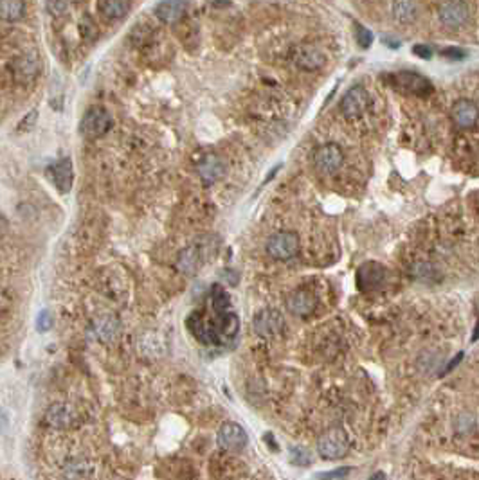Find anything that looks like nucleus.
<instances>
[{
	"label": "nucleus",
	"mask_w": 479,
	"mask_h": 480,
	"mask_svg": "<svg viewBox=\"0 0 479 480\" xmlns=\"http://www.w3.org/2000/svg\"><path fill=\"white\" fill-rule=\"evenodd\" d=\"M436 17L444 29L457 31L471 22L472 8L469 0H442L436 9Z\"/></svg>",
	"instance_id": "1"
},
{
	"label": "nucleus",
	"mask_w": 479,
	"mask_h": 480,
	"mask_svg": "<svg viewBox=\"0 0 479 480\" xmlns=\"http://www.w3.org/2000/svg\"><path fill=\"white\" fill-rule=\"evenodd\" d=\"M350 439L342 428H332L317 439V452L326 461H337L348 454Z\"/></svg>",
	"instance_id": "2"
},
{
	"label": "nucleus",
	"mask_w": 479,
	"mask_h": 480,
	"mask_svg": "<svg viewBox=\"0 0 479 480\" xmlns=\"http://www.w3.org/2000/svg\"><path fill=\"white\" fill-rule=\"evenodd\" d=\"M299 252V236L290 230L272 234L267 241V254L272 259L289 261L298 256Z\"/></svg>",
	"instance_id": "3"
},
{
	"label": "nucleus",
	"mask_w": 479,
	"mask_h": 480,
	"mask_svg": "<svg viewBox=\"0 0 479 480\" xmlns=\"http://www.w3.org/2000/svg\"><path fill=\"white\" fill-rule=\"evenodd\" d=\"M342 162H344V153L333 142H326V144L319 146L312 153L314 169L317 173H321V175H333V173H337L341 169Z\"/></svg>",
	"instance_id": "4"
},
{
	"label": "nucleus",
	"mask_w": 479,
	"mask_h": 480,
	"mask_svg": "<svg viewBox=\"0 0 479 480\" xmlns=\"http://www.w3.org/2000/svg\"><path fill=\"white\" fill-rule=\"evenodd\" d=\"M110 114L101 106H92V108L85 112L83 119L80 123V132L87 139H99L110 130Z\"/></svg>",
	"instance_id": "5"
},
{
	"label": "nucleus",
	"mask_w": 479,
	"mask_h": 480,
	"mask_svg": "<svg viewBox=\"0 0 479 480\" xmlns=\"http://www.w3.org/2000/svg\"><path fill=\"white\" fill-rule=\"evenodd\" d=\"M253 329L262 338H274L285 329V318L278 309L267 308L254 315Z\"/></svg>",
	"instance_id": "6"
},
{
	"label": "nucleus",
	"mask_w": 479,
	"mask_h": 480,
	"mask_svg": "<svg viewBox=\"0 0 479 480\" xmlns=\"http://www.w3.org/2000/svg\"><path fill=\"white\" fill-rule=\"evenodd\" d=\"M42 69L40 58L35 51H27V53L20 54L11 63V71H13V78L22 85H29L38 78Z\"/></svg>",
	"instance_id": "7"
},
{
	"label": "nucleus",
	"mask_w": 479,
	"mask_h": 480,
	"mask_svg": "<svg viewBox=\"0 0 479 480\" xmlns=\"http://www.w3.org/2000/svg\"><path fill=\"white\" fill-rule=\"evenodd\" d=\"M391 81L395 85L396 88L404 90L407 94H413V96L418 97H427L429 94L435 92V87L430 83L427 78L423 76L417 74V72H409V71H400L396 74L391 76Z\"/></svg>",
	"instance_id": "8"
},
{
	"label": "nucleus",
	"mask_w": 479,
	"mask_h": 480,
	"mask_svg": "<svg viewBox=\"0 0 479 480\" xmlns=\"http://www.w3.org/2000/svg\"><path fill=\"white\" fill-rule=\"evenodd\" d=\"M369 105V96L368 90L360 85L357 87H351L341 99V105H339V110L341 114L346 117V119H359L360 115L366 112Z\"/></svg>",
	"instance_id": "9"
},
{
	"label": "nucleus",
	"mask_w": 479,
	"mask_h": 480,
	"mask_svg": "<svg viewBox=\"0 0 479 480\" xmlns=\"http://www.w3.org/2000/svg\"><path fill=\"white\" fill-rule=\"evenodd\" d=\"M451 121L460 130L476 128L479 123V106L472 99H457L451 106Z\"/></svg>",
	"instance_id": "10"
},
{
	"label": "nucleus",
	"mask_w": 479,
	"mask_h": 480,
	"mask_svg": "<svg viewBox=\"0 0 479 480\" xmlns=\"http://www.w3.org/2000/svg\"><path fill=\"white\" fill-rule=\"evenodd\" d=\"M386 279V270L378 263H364L359 270H357V288L364 293H371V291L378 290L384 284Z\"/></svg>",
	"instance_id": "11"
},
{
	"label": "nucleus",
	"mask_w": 479,
	"mask_h": 480,
	"mask_svg": "<svg viewBox=\"0 0 479 480\" xmlns=\"http://www.w3.org/2000/svg\"><path fill=\"white\" fill-rule=\"evenodd\" d=\"M249 436L238 423L227 421L218 430V445L226 452H242L247 446Z\"/></svg>",
	"instance_id": "12"
},
{
	"label": "nucleus",
	"mask_w": 479,
	"mask_h": 480,
	"mask_svg": "<svg viewBox=\"0 0 479 480\" xmlns=\"http://www.w3.org/2000/svg\"><path fill=\"white\" fill-rule=\"evenodd\" d=\"M196 173H199V178L202 180V184L213 185L226 173V164H224V160L218 155L208 153L204 159L200 160L199 166H196Z\"/></svg>",
	"instance_id": "13"
},
{
	"label": "nucleus",
	"mask_w": 479,
	"mask_h": 480,
	"mask_svg": "<svg viewBox=\"0 0 479 480\" xmlns=\"http://www.w3.org/2000/svg\"><path fill=\"white\" fill-rule=\"evenodd\" d=\"M187 4L184 0H162L156 6V15L160 22L165 24H177L182 18L186 17Z\"/></svg>",
	"instance_id": "14"
},
{
	"label": "nucleus",
	"mask_w": 479,
	"mask_h": 480,
	"mask_svg": "<svg viewBox=\"0 0 479 480\" xmlns=\"http://www.w3.org/2000/svg\"><path fill=\"white\" fill-rule=\"evenodd\" d=\"M294 60H296V65H298L301 71L308 72L319 71V69L324 67V63H326V56L321 53L319 49L310 47V45H308V47H299L296 56H294Z\"/></svg>",
	"instance_id": "15"
},
{
	"label": "nucleus",
	"mask_w": 479,
	"mask_h": 480,
	"mask_svg": "<svg viewBox=\"0 0 479 480\" xmlns=\"http://www.w3.org/2000/svg\"><path fill=\"white\" fill-rule=\"evenodd\" d=\"M287 308L296 317H308L317 308V299L312 293H308V291H294L292 295L287 299Z\"/></svg>",
	"instance_id": "16"
},
{
	"label": "nucleus",
	"mask_w": 479,
	"mask_h": 480,
	"mask_svg": "<svg viewBox=\"0 0 479 480\" xmlns=\"http://www.w3.org/2000/svg\"><path fill=\"white\" fill-rule=\"evenodd\" d=\"M53 180L60 193L67 194L72 189V184H74V166H72L71 159H67L65 157V159L54 164Z\"/></svg>",
	"instance_id": "17"
},
{
	"label": "nucleus",
	"mask_w": 479,
	"mask_h": 480,
	"mask_svg": "<svg viewBox=\"0 0 479 480\" xmlns=\"http://www.w3.org/2000/svg\"><path fill=\"white\" fill-rule=\"evenodd\" d=\"M186 327L191 335L195 336L199 342L204 345H213V336H211V329L209 324L204 320V315L200 311H193L190 317L186 318Z\"/></svg>",
	"instance_id": "18"
},
{
	"label": "nucleus",
	"mask_w": 479,
	"mask_h": 480,
	"mask_svg": "<svg viewBox=\"0 0 479 480\" xmlns=\"http://www.w3.org/2000/svg\"><path fill=\"white\" fill-rule=\"evenodd\" d=\"M418 11H420V6L417 0H395L391 8V15L395 18V22L402 26L413 24L418 18Z\"/></svg>",
	"instance_id": "19"
},
{
	"label": "nucleus",
	"mask_w": 479,
	"mask_h": 480,
	"mask_svg": "<svg viewBox=\"0 0 479 480\" xmlns=\"http://www.w3.org/2000/svg\"><path fill=\"white\" fill-rule=\"evenodd\" d=\"M177 268L186 275H193L200 268V252L196 247H187L178 254Z\"/></svg>",
	"instance_id": "20"
},
{
	"label": "nucleus",
	"mask_w": 479,
	"mask_h": 480,
	"mask_svg": "<svg viewBox=\"0 0 479 480\" xmlns=\"http://www.w3.org/2000/svg\"><path fill=\"white\" fill-rule=\"evenodd\" d=\"M99 11L108 20H121L128 15V0H99Z\"/></svg>",
	"instance_id": "21"
},
{
	"label": "nucleus",
	"mask_w": 479,
	"mask_h": 480,
	"mask_svg": "<svg viewBox=\"0 0 479 480\" xmlns=\"http://www.w3.org/2000/svg\"><path fill=\"white\" fill-rule=\"evenodd\" d=\"M0 13H2L4 22L15 24L24 18L26 4H24V0H0Z\"/></svg>",
	"instance_id": "22"
},
{
	"label": "nucleus",
	"mask_w": 479,
	"mask_h": 480,
	"mask_svg": "<svg viewBox=\"0 0 479 480\" xmlns=\"http://www.w3.org/2000/svg\"><path fill=\"white\" fill-rule=\"evenodd\" d=\"M94 331L99 340L108 342L119 335V322L116 317H103L98 322H94Z\"/></svg>",
	"instance_id": "23"
},
{
	"label": "nucleus",
	"mask_w": 479,
	"mask_h": 480,
	"mask_svg": "<svg viewBox=\"0 0 479 480\" xmlns=\"http://www.w3.org/2000/svg\"><path fill=\"white\" fill-rule=\"evenodd\" d=\"M45 419H47V423L51 425V427H67V425L72 421V412L69 406H63V405H54L51 406L49 412H47V415H45Z\"/></svg>",
	"instance_id": "24"
},
{
	"label": "nucleus",
	"mask_w": 479,
	"mask_h": 480,
	"mask_svg": "<svg viewBox=\"0 0 479 480\" xmlns=\"http://www.w3.org/2000/svg\"><path fill=\"white\" fill-rule=\"evenodd\" d=\"M211 300H213V308L217 313L231 311V299H229L227 291L220 284L211 286Z\"/></svg>",
	"instance_id": "25"
},
{
	"label": "nucleus",
	"mask_w": 479,
	"mask_h": 480,
	"mask_svg": "<svg viewBox=\"0 0 479 480\" xmlns=\"http://www.w3.org/2000/svg\"><path fill=\"white\" fill-rule=\"evenodd\" d=\"M411 273H413L417 279H420V281H435V279L438 277V270H436L435 264L430 263L413 264Z\"/></svg>",
	"instance_id": "26"
},
{
	"label": "nucleus",
	"mask_w": 479,
	"mask_h": 480,
	"mask_svg": "<svg viewBox=\"0 0 479 480\" xmlns=\"http://www.w3.org/2000/svg\"><path fill=\"white\" fill-rule=\"evenodd\" d=\"M289 461L294 466H308V464L312 463V457L305 448H298V446H296V448L290 449Z\"/></svg>",
	"instance_id": "27"
},
{
	"label": "nucleus",
	"mask_w": 479,
	"mask_h": 480,
	"mask_svg": "<svg viewBox=\"0 0 479 480\" xmlns=\"http://www.w3.org/2000/svg\"><path fill=\"white\" fill-rule=\"evenodd\" d=\"M474 427H476V418L472 414H469V412H465V414H462L456 419V430L460 434H469Z\"/></svg>",
	"instance_id": "28"
},
{
	"label": "nucleus",
	"mask_w": 479,
	"mask_h": 480,
	"mask_svg": "<svg viewBox=\"0 0 479 480\" xmlns=\"http://www.w3.org/2000/svg\"><path fill=\"white\" fill-rule=\"evenodd\" d=\"M36 119H38V112L31 110L29 114H26V117L22 119V123L18 124V130L20 132H29V130L33 128L36 124Z\"/></svg>",
	"instance_id": "29"
},
{
	"label": "nucleus",
	"mask_w": 479,
	"mask_h": 480,
	"mask_svg": "<svg viewBox=\"0 0 479 480\" xmlns=\"http://www.w3.org/2000/svg\"><path fill=\"white\" fill-rule=\"evenodd\" d=\"M357 42H359L360 47H369L373 44V35L369 29L366 27H359L357 29Z\"/></svg>",
	"instance_id": "30"
},
{
	"label": "nucleus",
	"mask_w": 479,
	"mask_h": 480,
	"mask_svg": "<svg viewBox=\"0 0 479 480\" xmlns=\"http://www.w3.org/2000/svg\"><path fill=\"white\" fill-rule=\"evenodd\" d=\"M69 8V0H47V9L53 15H62Z\"/></svg>",
	"instance_id": "31"
},
{
	"label": "nucleus",
	"mask_w": 479,
	"mask_h": 480,
	"mask_svg": "<svg viewBox=\"0 0 479 480\" xmlns=\"http://www.w3.org/2000/svg\"><path fill=\"white\" fill-rule=\"evenodd\" d=\"M51 326H53V318H51V313L45 309V311H42L40 315H38L36 327H38V331H47L51 329Z\"/></svg>",
	"instance_id": "32"
},
{
	"label": "nucleus",
	"mask_w": 479,
	"mask_h": 480,
	"mask_svg": "<svg viewBox=\"0 0 479 480\" xmlns=\"http://www.w3.org/2000/svg\"><path fill=\"white\" fill-rule=\"evenodd\" d=\"M348 473H350V468H339V470H333V472L323 473V475H319V477L324 480H339V479H344Z\"/></svg>",
	"instance_id": "33"
},
{
	"label": "nucleus",
	"mask_w": 479,
	"mask_h": 480,
	"mask_svg": "<svg viewBox=\"0 0 479 480\" xmlns=\"http://www.w3.org/2000/svg\"><path fill=\"white\" fill-rule=\"evenodd\" d=\"M445 58H451V60H463L465 58V51L460 47H447L442 51Z\"/></svg>",
	"instance_id": "34"
},
{
	"label": "nucleus",
	"mask_w": 479,
	"mask_h": 480,
	"mask_svg": "<svg viewBox=\"0 0 479 480\" xmlns=\"http://www.w3.org/2000/svg\"><path fill=\"white\" fill-rule=\"evenodd\" d=\"M413 53L417 54L418 58H423V60H430V56H432V49L429 47V45H423V44H418L413 47Z\"/></svg>",
	"instance_id": "35"
},
{
	"label": "nucleus",
	"mask_w": 479,
	"mask_h": 480,
	"mask_svg": "<svg viewBox=\"0 0 479 480\" xmlns=\"http://www.w3.org/2000/svg\"><path fill=\"white\" fill-rule=\"evenodd\" d=\"M462 358H463V352H460V354H457V357L454 358L453 361H448V363H447V367H445V369H444V372H442V375H447L448 370H453L454 367H456L457 363H460V361H462Z\"/></svg>",
	"instance_id": "36"
},
{
	"label": "nucleus",
	"mask_w": 479,
	"mask_h": 480,
	"mask_svg": "<svg viewBox=\"0 0 479 480\" xmlns=\"http://www.w3.org/2000/svg\"><path fill=\"white\" fill-rule=\"evenodd\" d=\"M479 338V320H478V324H476V327H474V333H472V342H476V340Z\"/></svg>",
	"instance_id": "37"
},
{
	"label": "nucleus",
	"mask_w": 479,
	"mask_h": 480,
	"mask_svg": "<svg viewBox=\"0 0 479 480\" xmlns=\"http://www.w3.org/2000/svg\"><path fill=\"white\" fill-rule=\"evenodd\" d=\"M369 480H386V475H384L382 472H378V473H375V475H373Z\"/></svg>",
	"instance_id": "38"
}]
</instances>
